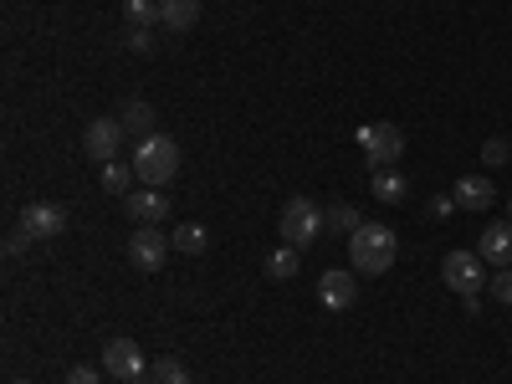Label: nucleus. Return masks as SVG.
<instances>
[{"mask_svg":"<svg viewBox=\"0 0 512 384\" xmlns=\"http://www.w3.org/2000/svg\"><path fill=\"white\" fill-rule=\"evenodd\" d=\"M400 256V236L379 221H359V231L349 236V262L359 277H384Z\"/></svg>","mask_w":512,"mask_h":384,"instance_id":"1","label":"nucleus"},{"mask_svg":"<svg viewBox=\"0 0 512 384\" xmlns=\"http://www.w3.org/2000/svg\"><path fill=\"white\" fill-rule=\"evenodd\" d=\"M134 175H139V185H169L180 175V144L169 139V134H149V139H139V149H134Z\"/></svg>","mask_w":512,"mask_h":384,"instance_id":"2","label":"nucleus"},{"mask_svg":"<svg viewBox=\"0 0 512 384\" xmlns=\"http://www.w3.org/2000/svg\"><path fill=\"white\" fill-rule=\"evenodd\" d=\"M323 226H328V216H323L308 195H292V200L282 205V241H287V246H297V251L313 246V241L323 236Z\"/></svg>","mask_w":512,"mask_h":384,"instance_id":"3","label":"nucleus"},{"mask_svg":"<svg viewBox=\"0 0 512 384\" xmlns=\"http://www.w3.org/2000/svg\"><path fill=\"white\" fill-rule=\"evenodd\" d=\"M359 149H364L369 169H390V164L405 154V134H400V123H384V118L359 123Z\"/></svg>","mask_w":512,"mask_h":384,"instance_id":"4","label":"nucleus"},{"mask_svg":"<svg viewBox=\"0 0 512 384\" xmlns=\"http://www.w3.org/2000/svg\"><path fill=\"white\" fill-rule=\"evenodd\" d=\"M441 282H446L451 292H461V297H477V292L487 287V277H482V256H477V251H446Z\"/></svg>","mask_w":512,"mask_h":384,"instance_id":"5","label":"nucleus"},{"mask_svg":"<svg viewBox=\"0 0 512 384\" xmlns=\"http://www.w3.org/2000/svg\"><path fill=\"white\" fill-rule=\"evenodd\" d=\"M169 251H175V241H169L159 226H139L134 236H128V262H134L139 272H159L169 262Z\"/></svg>","mask_w":512,"mask_h":384,"instance_id":"6","label":"nucleus"},{"mask_svg":"<svg viewBox=\"0 0 512 384\" xmlns=\"http://www.w3.org/2000/svg\"><path fill=\"white\" fill-rule=\"evenodd\" d=\"M21 231H26L31 241H52V236L67 231V210H62L57 200H31V205L21 210Z\"/></svg>","mask_w":512,"mask_h":384,"instance_id":"7","label":"nucleus"},{"mask_svg":"<svg viewBox=\"0 0 512 384\" xmlns=\"http://www.w3.org/2000/svg\"><path fill=\"white\" fill-rule=\"evenodd\" d=\"M123 118H93L88 128H82V154L88 159H98V164H108L113 154H118V144H123Z\"/></svg>","mask_w":512,"mask_h":384,"instance_id":"8","label":"nucleus"},{"mask_svg":"<svg viewBox=\"0 0 512 384\" xmlns=\"http://www.w3.org/2000/svg\"><path fill=\"white\" fill-rule=\"evenodd\" d=\"M123 205H128V216H134L139 226H159V221L169 216V195H164L159 185H139V190H128V195H123Z\"/></svg>","mask_w":512,"mask_h":384,"instance_id":"9","label":"nucleus"},{"mask_svg":"<svg viewBox=\"0 0 512 384\" xmlns=\"http://www.w3.org/2000/svg\"><path fill=\"white\" fill-rule=\"evenodd\" d=\"M103 369H108L113 379H139V374H149V369H144V349L134 344V338H113V344L103 349Z\"/></svg>","mask_w":512,"mask_h":384,"instance_id":"10","label":"nucleus"},{"mask_svg":"<svg viewBox=\"0 0 512 384\" xmlns=\"http://www.w3.org/2000/svg\"><path fill=\"white\" fill-rule=\"evenodd\" d=\"M318 297H323L328 313H344V308H354V297H359V277L354 272H323L318 277Z\"/></svg>","mask_w":512,"mask_h":384,"instance_id":"11","label":"nucleus"},{"mask_svg":"<svg viewBox=\"0 0 512 384\" xmlns=\"http://www.w3.org/2000/svg\"><path fill=\"white\" fill-rule=\"evenodd\" d=\"M477 256H482L487 267H512V221H492V226L482 231Z\"/></svg>","mask_w":512,"mask_h":384,"instance_id":"12","label":"nucleus"},{"mask_svg":"<svg viewBox=\"0 0 512 384\" xmlns=\"http://www.w3.org/2000/svg\"><path fill=\"white\" fill-rule=\"evenodd\" d=\"M451 200H456V210H487V205L497 200V190H492V180H482V175H466V180H456Z\"/></svg>","mask_w":512,"mask_h":384,"instance_id":"13","label":"nucleus"},{"mask_svg":"<svg viewBox=\"0 0 512 384\" xmlns=\"http://www.w3.org/2000/svg\"><path fill=\"white\" fill-rule=\"evenodd\" d=\"M200 21V0H159V26L164 31H190Z\"/></svg>","mask_w":512,"mask_h":384,"instance_id":"14","label":"nucleus"},{"mask_svg":"<svg viewBox=\"0 0 512 384\" xmlns=\"http://www.w3.org/2000/svg\"><path fill=\"white\" fill-rule=\"evenodd\" d=\"M118 118H123V128H128V134L149 139V134H154V118H159V113H154V103H144V98H128Z\"/></svg>","mask_w":512,"mask_h":384,"instance_id":"15","label":"nucleus"},{"mask_svg":"<svg viewBox=\"0 0 512 384\" xmlns=\"http://www.w3.org/2000/svg\"><path fill=\"white\" fill-rule=\"evenodd\" d=\"M374 200H384V205H400L405 195H410V185H405V175H395V169H374Z\"/></svg>","mask_w":512,"mask_h":384,"instance_id":"16","label":"nucleus"},{"mask_svg":"<svg viewBox=\"0 0 512 384\" xmlns=\"http://www.w3.org/2000/svg\"><path fill=\"white\" fill-rule=\"evenodd\" d=\"M297 267H303L297 246H277V251L267 256V277H272V282H292V277H297Z\"/></svg>","mask_w":512,"mask_h":384,"instance_id":"17","label":"nucleus"},{"mask_svg":"<svg viewBox=\"0 0 512 384\" xmlns=\"http://www.w3.org/2000/svg\"><path fill=\"white\" fill-rule=\"evenodd\" d=\"M98 180H103V190H108V195H128L139 175H134V164H118V159H108Z\"/></svg>","mask_w":512,"mask_h":384,"instance_id":"18","label":"nucleus"},{"mask_svg":"<svg viewBox=\"0 0 512 384\" xmlns=\"http://www.w3.org/2000/svg\"><path fill=\"white\" fill-rule=\"evenodd\" d=\"M169 241H175V251H185V256H200L210 246V231L200 221H185V226H175V236H169Z\"/></svg>","mask_w":512,"mask_h":384,"instance_id":"19","label":"nucleus"},{"mask_svg":"<svg viewBox=\"0 0 512 384\" xmlns=\"http://www.w3.org/2000/svg\"><path fill=\"white\" fill-rule=\"evenodd\" d=\"M123 16L134 31H154L159 26V0H123Z\"/></svg>","mask_w":512,"mask_h":384,"instance_id":"20","label":"nucleus"},{"mask_svg":"<svg viewBox=\"0 0 512 384\" xmlns=\"http://www.w3.org/2000/svg\"><path fill=\"white\" fill-rule=\"evenodd\" d=\"M149 374H154L159 384H190V374H185V359H169V354H164V359H154V369H149Z\"/></svg>","mask_w":512,"mask_h":384,"instance_id":"21","label":"nucleus"},{"mask_svg":"<svg viewBox=\"0 0 512 384\" xmlns=\"http://www.w3.org/2000/svg\"><path fill=\"white\" fill-rule=\"evenodd\" d=\"M487 292L497 297L502 308H512V267H497V272L487 277Z\"/></svg>","mask_w":512,"mask_h":384,"instance_id":"22","label":"nucleus"},{"mask_svg":"<svg viewBox=\"0 0 512 384\" xmlns=\"http://www.w3.org/2000/svg\"><path fill=\"white\" fill-rule=\"evenodd\" d=\"M323 216H328V226H333V231H344V236H354V231H359V216H354L349 205H328Z\"/></svg>","mask_w":512,"mask_h":384,"instance_id":"23","label":"nucleus"},{"mask_svg":"<svg viewBox=\"0 0 512 384\" xmlns=\"http://www.w3.org/2000/svg\"><path fill=\"white\" fill-rule=\"evenodd\" d=\"M507 159H512V139H487V144H482V164L502 169Z\"/></svg>","mask_w":512,"mask_h":384,"instance_id":"24","label":"nucleus"},{"mask_svg":"<svg viewBox=\"0 0 512 384\" xmlns=\"http://www.w3.org/2000/svg\"><path fill=\"white\" fill-rule=\"evenodd\" d=\"M67 384H103V379H98V369H72Z\"/></svg>","mask_w":512,"mask_h":384,"instance_id":"25","label":"nucleus"},{"mask_svg":"<svg viewBox=\"0 0 512 384\" xmlns=\"http://www.w3.org/2000/svg\"><path fill=\"white\" fill-rule=\"evenodd\" d=\"M128 47H134V52H154V36L149 31H134V36H128Z\"/></svg>","mask_w":512,"mask_h":384,"instance_id":"26","label":"nucleus"},{"mask_svg":"<svg viewBox=\"0 0 512 384\" xmlns=\"http://www.w3.org/2000/svg\"><path fill=\"white\" fill-rule=\"evenodd\" d=\"M451 210H456L451 195H436V200H431V216H451Z\"/></svg>","mask_w":512,"mask_h":384,"instance_id":"27","label":"nucleus"},{"mask_svg":"<svg viewBox=\"0 0 512 384\" xmlns=\"http://www.w3.org/2000/svg\"><path fill=\"white\" fill-rule=\"evenodd\" d=\"M128 384H159V379L154 374H139V379H128Z\"/></svg>","mask_w":512,"mask_h":384,"instance_id":"28","label":"nucleus"},{"mask_svg":"<svg viewBox=\"0 0 512 384\" xmlns=\"http://www.w3.org/2000/svg\"><path fill=\"white\" fill-rule=\"evenodd\" d=\"M507 221H512V195H507Z\"/></svg>","mask_w":512,"mask_h":384,"instance_id":"29","label":"nucleus"},{"mask_svg":"<svg viewBox=\"0 0 512 384\" xmlns=\"http://www.w3.org/2000/svg\"><path fill=\"white\" fill-rule=\"evenodd\" d=\"M11 384H26V379H11Z\"/></svg>","mask_w":512,"mask_h":384,"instance_id":"30","label":"nucleus"}]
</instances>
